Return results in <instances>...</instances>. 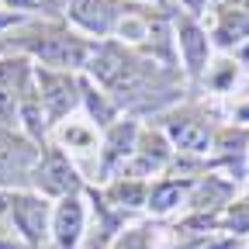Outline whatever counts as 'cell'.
Masks as SVG:
<instances>
[{"mask_svg": "<svg viewBox=\"0 0 249 249\" xmlns=\"http://www.w3.org/2000/svg\"><path fill=\"white\" fill-rule=\"evenodd\" d=\"M31 191H38L49 201H62L70 194H80L83 177L73 163V156L59 145H42V156L35 163V173H31Z\"/></svg>", "mask_w": 249, "mask_h": 249, "instance_id": "3957f363", "label": "cell"}, {"mask_svg": "<svg viewBox=\"0 0 249 249\" xmlns=\"http://www.w3.org/2000/svg\"><path fill=\"white\" fill-rule=\"evenodd\" d=\"M211 35V45L225 49V52H235L242 42H249V11L242 7H222L218 11V24L208 31Z\"/></svg>", "mask_w": 249, "mask_h": 249, "instance_id": "7c38bea8", "label": "cell"}, {"mask_svg": "<svg viewBox=\"0 0 249 249\" xmlns=\"http://www.w3.org/2000/svg\"><path fill=\"white\" fill-rule=\"evenodd\" d=\"M35 97L45 111L49 128H59L83 104V73H59L35 66Z\"/></svg>", "mask_w": 249, "mask_h": 249, "instance_id": "7a4b0ae2", "label": "cell"}, {"mask_svg": "<svg viewBox=\"0 0 249 249\" xmlns=\"http://www.w3.org/2000/svg\"><path fill=\"white\" fill-rule=\"evenodd\" d=\"M87 235V204L80 194H70L52 204V225H49V239L55 242V249H76Z\"/></svg>", "mask_w": 249, "mask_h": 249, "instance_id": "8fae6325", "label": "cell"}, {"mask_svg": "<svg viewBox=\"0 0 249 249\" xmlns=\"http://www.w3.org/2000/svg\"><path fill=\"white\" fill-rule=\"evenodd\" d=\"M139 132H142V128H139L135 118H118L111 128H104L101 145H97V173H101V180L121 177V170L128 166L132 152H135Z\"/></svg>", "mask_w": 249, "mask_h": 249, "instance_id": "ba28073f", "label": "cell"}, {"mask_svg": "<svg viewBox=\"0 0 249 249\" xmlns=\"http://www.w3.org/2000/svg\"><path fill=\"white\" fill-rule=\"evenodd\" d=\"M177 7H183V14H191V18H201L204 14V7L211 4V0H173Z\"/></svg>", "mask_w": 249, "mask_h": 249, "instance_id": "7402d4cb", "label": "cell"}, {"mask_svg": "<svg viewBox=\"0 0 249 249\" xmlns=\"http://www.w3.org/2000/svg\"><path fill=\"white\" fill-rule=\"evenodd\" d=\"M107 197H111V204H118V208H145V201H149V183H145V180H135V177H118V180L107 187Z\"/></svg>", "mask_w": 249, "mask_h": 249, "instance_id": "5bb4252c", "label": "cell"}, {"mask_svg": "<svg viewBox=\"0 0 249 249\" xmlns=\"http://www.w3.org/2000/svg\"><path fill=\"white\" fill-rule=\"evenodd\" d=\"M38 4V11H45L49 18H62L66 14V7H70V0H35Z\"/></svg>", "mask_w": 249, "mask_h": 249, "instance_id": "44dd1931", "label": "cell"}, {"mask_svg": "<svg viewBox=\"0 0 249 249\" xmlns=\"http://www.w3.org/2000/svg\"><path fill=\"white\" fill-rule=\"evenodd\" d=\"M183 187H187V183H180V180H152V183H149V201H145V208L156 211V214L173 211V208L183 201Z\"/></svg>", "mask_w": 249, "mask_h": 249, "instance_id": "2e32d148", "label": "cell"}, {"mask_svg": "<svg viewBox=\"0 0 249 249\" xmlns=\"http://www.w3.org/2000/svg\"><path fill=\"white\" fill-rule=\"evenodd\" d=\"M35 93V90H31ZM28 93H18L11 87H0V128H14L18 132V111H21V101Z\"/></svg>", "mask_w": 249, "mask_h": 249, "instance_id": "e0dca14e", "label": "cell"}, {"mask_svg": "<svg viewBox=\"0 0 249 249\" xmlns=\"http://www.w3.org/2000/svg\"><path fill=\"white\" fill-rule=\"evenodd\" d=\"M59 149H66V152H90V149H97V128H93L90 121H70V124H59Z\"/></svg>", "mask_w": 249, "mask_h": 249, "instance_id": "9a60e30c", "label": "cell"}, {"mask_svg": "<svg viewBox=\"0 0 249 249\" xmlns=\"http://www.w3.org/2000/svg\"><path fill=\"white\" fill-rule=\"evenodd\" d=\"M83 111H87V118H90V124L93 128H111V124L118 121V114H121V107L107 97V93L97 87V83H90L87 76H83V104H80Z\"/></svg>", "mask_w": 249, "mask_h": 249, "instance_id": "4fadbf2b", "label": "cell"}, {"mask_svg": "<svg viewBox=\"0 0 249 249\" xmlns=\"http://www.w3.org/2000/svg\"><path fill=\"white\" fill-rule=\"evenodd\" d=\"M42 156L28 135L14 128H0V191H31V173Z\"/></svg>", "mask_w": 249, "mask_h": 249, "instance_id": "277c9868", "label": "cell"}, {"mask_svg": "<svg viewBox=\"0 0 249 249\" xmlns=\"http://www.w3.org/2000/svg\"><path fill=\"white\" fill-rule=\"evenodd\" d=\"M163 135L170 139V145L177 152H191V156H201L214 145L211 124L197 111H170L163 118Z\"/></svg>", "mask_w": 249, "mask_h": 249, "instance_id": "30bf717a", "label": "cell"}, {"mask_svg": "<svg viewBox=\"0 0 249 249\" xmlns=\"http://www.w3.org/2000/svg\"><path fill=\"white\" fill-rule=\"evenodd\" d=\"M124 11H128V0H70V7L62 18L83 38L107 42V38H114Z\"/></svg>", "mask_w": 249, "mask_h": 249, "instance_id": "5b68a950", "label": "cell"}, {"mask_svg": "<svg viewBox=\"0 0 249 249\" xmlns=\"http://www.w3.org/2000/svg\"><path fill=\"white\" fill-rule=\"evenodd\" d=\"M128 4H142V7H166V0H128Z\"/></svg>", "mask_w": 249, "mask_h": 249, "instance_id": "603a6c76", "label": "cell"}, {"mask_svg": "<svg viewBox=\"0 0 249 249\" xmlns=\"http://www.w3.org/2000/svg\"><path fill=\"white\" fill-rule=\"evenodd\" d=\"M114 249H149V235H145L142 229H132V232H124V235L114 242Z\"/></svg>", "mask_w": 249, "mask_h": 249, "instance_id": "ac0fdd59", "label": "cell"}, {"mask_svg": "<svg viewBox=\"0 0 249 249\" xmlns=\"http://www.w3.org/2000/svg\"><path fill=\"white\" fill-rule=\"evenodd\" d=\"M0 7H4V11H14V14H24V18H31V11H35L38 4H35V0H0Z\"/></svg>", "mask_w": 249, "mask_h": 249, "instance_id": "ffe728a7", "label": "cell"}, {"mask_svg": "<svg viewBox=\"0 0 249 249\" xmlns=\"http://www.w3.org/2000/svg\"><path fill=\"white\" fill-rule=\"evenodd\" d=\"M24 21H28L24 14H14V11H4V7H0V35H11V31L21 28Z\"/></svg>", "mask_w": 249, "mask_h": 249, "instance_id": "d6986e66", "label": "cell"}, {"mask_svg": "<svg viewBox=\"0 0 249 249\" xmlns=\"http://www.w3.org/2000/svg\"><path fill=\"white\" fill-rule=\"evenodd\" d=\"M173 45H177V59L183 62L187 80H201V76H208L211 35H208V28H201L197 18L183 14V11L173 14Z\"/></svg>", "mask_w": 249, "mask_h": 249, "instance_id": "8992f818", "label": "cell"}, {"mask_svg": "<svg viewBox=\"0 0 249 249\" xmlns=\"http://www.w3.org/2000/svg\"><path fill=\"white\" fill-rule=\"evenodd\" d=\"M4 52H21L28 55L35 66L59 70V73H83L93 42L83 38L80 31H73L62 18H45L35 21L28 18L21 28H14L0 45Z\"/></svg>", "mask_w": 249, "mask_h": 249, "instance_id": "6da1fadb", "label": "cell"}, {"mask_svg": "<svg viewBox=\"0 0 249 249\" xmlns=\"http://www.w3.org/2000/svg\"><path fill=\"white\" fill-rule=\"evenodd\" d=\"M7 222L28 246H42L52 225V204L38 191H11V214Z\"/></svg>", "mask_w": 249, "mask_h": 249, "instance_id": "52a82bcc", "label": "cell"}, {"mask_svg": "<svg viewBox=\"0 0 249 249\" xmlns=\"http://www.w3.org/2000/svg\"><path fill=\"white\" fill-rule=\"evenodd\" d=\"M173 156L177 149L170 145V139L163 135V128H142L139 132V142H135V152L128 166L121 170V177H135V180H145V177H160L173 166Z\"/></svg>", "mask_w": 249, "mask_h": 249, "instance_id": "9c48e42d", "label": "cell"}]
</instances>
